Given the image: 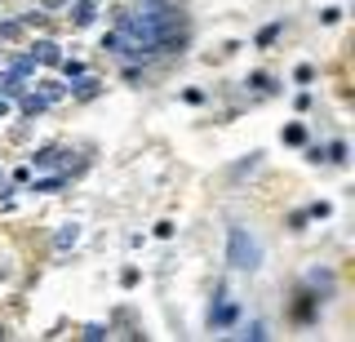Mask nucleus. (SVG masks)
Returning <instances> with one entry per match:
<instances>
[{
	"instance_id": "nucleus-12",
	"label": "nucleus",
	"mask_w": 355,
	"mask_h": 342,
	"mask_svg": "<svg viewBox=\"0 0 355 342\" xmlns=\"http://www.w3.org/2000/svg\"><path fill=\"white\" fill-rule=\"evenodd\" d=\"M62 173H58V178H44V182H36V191H62Z\"/></svg>"
},
{
	"instance_id": "nucleus-4",
	"label": "nucleus",
	"mask_w": 355,
	"mask_h": 342,
	"mask_svg": "<svg viewBox=\"0 0 355 342\" xmlns=\"http://www.w3.org/2000/svg\"><path fill=\"white\" fill-rule=\"evenodd\" d=\"M94 18H98V5H94V0H76V9H71V23H76V27H89Z\"/></svg>"
},
{
	"instance_id": "nucleus-16",
	"label": "nucleus",
	"mask_w": 355,
	"mask_h": 342,
	"mask_svg": "<svg viewBox=\"0 0 355 342\" xmlns=\"http://www.w3.org/2000/svg\"><path fill=\"white\" fill-rule=\"evenodd\" d=\"M244 338H253V342H262V338H266V325H249V334H244Z\"/></svg>"
},
{
	"instance_id": "nucleus-17",
	"label": "nucleus",
	"mask_w": 355,
	"mask_h": 342,
	"mask_svg": "<svg viewBox=\"0 0 355 342\" xmlns=\"http://www.w3.org/2000/svg\"><path fill=\"white\" fill-rule=\"evenodd\" d=\"M9 116V98H0V120H5Z\"/></svg>"
},
{
	"instance_id": "nucleus-1",
	"label": "nucleus",
	"mask_w": 355,
	"mask_h": 342,
	"mask_svg": "<svg viewBox=\"0 0 355 342\" xmlns=\"http://www.w3.org/2000/svg\"><path fill=\"white\" fill-rule=\"evenodd\" d=\"M227 262H231V267H240V271H253V267L262 262L258 240H253L244 227H231V240H227Z\"/></svg>"
},
{
	"instance_id": "nucleus-18",
	"label": "nucleus",
	"mask_w": 355,
	"mask_h": 342,
	"mask_svg": "<svg viewBox=\"0 0 355 342\" xmlns=\"http://www.w3.org/2000/svg\"><path fill=\"white\" fill-rule=\"evenodd\" d=\"M0 178H5V173H0Z\"/></svg>"
},
{
	"instance_id": "nucleus-9",
	"label": "nucleus",
	"mask_w": 355,
	"mask_h": 342,
	"mask_svg": "<svg viewBox=\"0 0 355 342\" xmlns=\"http://www.w3.org/2000/svg\"><path fill=\"white\" fill-rule=\"evenodd\" d=\"M62 156H67V151H58V147H40L36 164H40V169H53V164H62Z\"/></svg>"
},
{
	"instance_id": "nucleus-6",
	"label": "nucleus",
	"mask_w": 355,
	"mask_h": 342,
	"mask_svg": "<svg viewBox=\"0 0 355 342\" xmlns=\"http://www.w3.org/2000/svg\"><path fill=\"white\" fill-rule=\"evenodd\" d=\"M240 311H236V302H222V307H214V316H209V325L214 329H222V325H231Z\"/></svg>"
},
{
	"instance_id": "nucleus-2",
	"label": "nucleus",
	"mask_w": 355,
	"mask_h": 342,
	"mask_svg": "<svg viewBox=\"0 0 355 342\" xmlns=\"http://www.w3.org/2000/svg\"><path fill=\"white\" fill-rule=\"evenodd\" d=\"M36 62H44V67H58L62 62V49L53 45V40H36V53H31Z\"/></svg>"
},
{
	"instance_id": "nucleus-7",
	"label": "nucleus",
	"mask_w": 355,
	"mask_h": 342,
	"mask_svg": "<svg viewBox=\"0 0 355 342\" xmlns=\"http://www.w3.org/2000/svg\"><path fill=\"white\" fill-rule=\"evenodd\" d=\"M9 71H14V76H22V80H27V76L36 71V58H31V53H18V58H9Z\"/></svg>"
},
{
	"instance_id": "nucleus-15",
	"label": "nucleus",
	"mask_w": 355,
	"mask_h": 342,
	"mask_svg": "<svg viewBox=\"0 0 355 342\" xmlns=\"http://www.w3.org/2000/svg\"><path fill=\"white\" fill-rule=\"evenodd\" d=\"M329 160L342 164V160H347V147H342V142H333V147H329Z\"/></svg>"
},
{
	"instance_id": "nucleus-14",
	"label": "nucleus",
	"mask_w": 355,
	"mask_h": 342,
	"mask_svg": "<svg viewBox=\"0 0 355 342\" xmlns=\"http://www.w3.org/2000/svg\"><path fill=\"white\" fill-rule=\"evenodd\" d=\"M302 138H306L302 125H288V129H284V142H302Z\"/></svg>"
},
{
	"instance_id": "nucleus-13",
	"label": "nucleus",
	"mask_w": 355,
	"mask_h": 342,
	"mask_svg": "<svg viewBox=\"0 0 355 342\" xmlns=\"http://www.w3.org/2000/svg\"><path fill=\"white\" fill-rule=\"evenodd\" d=\"M85 338H89V342H103V338H107V329H103V325H89V329H85Z\"/></svg>"
},
{
	"instance_id": "nucleus-5",
	"label": "nucleus",
	"mask_w": 355,
	"mask_h": 342,
	"mask_svg": "<svg viewBox=\"0 0 355 342\" xmlns=\"http://www.w3.org/2000/svg\"><path fill=\"white\" fill-rule=\"evenodd\" d=\"M22 89H27V85H22V76H14V71H0V98H18Z\"/></svg>"
},
{
	"instance_id": "nucleus-3",
	"label": "nucleus",
	"mask_w": 355,
	"mask_h": 342,
	"mask_svg": "<svg viewBox=\"0 0 355 342\" xmlns=\"http://www.w3.org/2000/svg\"><path fill=\"white\" fill-rule=\"evenodd\" d=\"M18 103H22V112H27V116L49 112V98H44V94H31V89H22V94H18Z\"/></svg>"
},
{
	"instance_id": "nucleus-11",
	"label": "nucleus",
	"mask_w": 355,
	"mask_h": 342,
	"mask_svg": "<svg viewBox=\"0 0 355 342\" xmlns=\"http://www.w3.org/2000/svg\"><path fill=\"white\" fill-rule=\"evenodd\" d=\"M98 94V80L94 76H80V85H76V98H94Z\"/></svg>"
},
{
	"instance_id": "nucleus-10",
	"label": "nucleus",
	"mask_w": 355,
	"mask_h": 342,
	"mask_svg": "<svg viewBox=\"0 0 355 342\" xmlns=\"http://www.w3.org/2000/svg\"><path fill=\"white\" fill-rule=\"evenodd\" d=\"M58 67H62V76H67V80H80V76H85V62H76V58H62Z\"/></svg>"
},
{
	"instance_id": "nucleus-8",
	"label": "nucleus",
	"mask_w": 355,
	"mask_h": 342,
	"mask_svg": "<svg viewBox=\"0 0 355 342\" xmlns=\"http://www.w3.org/2000/svg\"><path fill=\"white\" fill-rule=\"evenodd\" d=\"M76 240H80V227H76V223H67V227L58 231V236H53V249H71Z\"/></svg>"
}]
</instances>
